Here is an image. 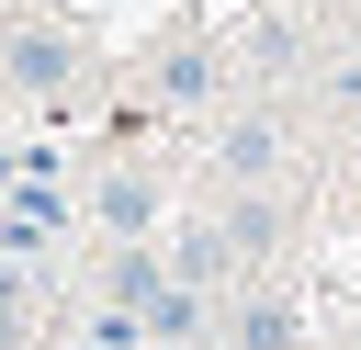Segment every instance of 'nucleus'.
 I'll return each instance as SVG.
<instances>
[{
	"instance_id": "f257e3e1",
	"label": "nucleus",
	"mask_w": 361,
	"mask_h": 350,
	"mask_svg": "<svg viewBox=\"0 0 361 350\" xmlns=\"http://www.w3.org/2000/svg\"><path fill=\"white\" fill-rule=\"evenodd\" d=\"M0 79H11L23 102H56V90L79 79V56H68V34H45V23H11V34H0Z\"/></svg>"
},
{
	"instance_id": "f03ea898",
	"label": "nucleus",
	"mask_w": 361,
	"mask_h": 350,
	"mask_svg": "<svg viewBox=\"0 0 361 350\" xmlns=\"http://www.w3.org/2000/svg\"><path fill=\"white\" fill-rule=\"evenodd\" d=\"M169 282H180V271H169V260H158V248H135V237H124V248H113V260H102V294H124V305H158V294H169Z\"/></svg>"
},
{
	"instance_id": "7ed1b4c3",
	"label": "nucleus",
	"mask_w": 361,
	"mask_h": 350,
	"mask_svg": "<svg viewBox=\"0 0 361 350\" xmlns=\"http://www.w3.org/2000/svg\"><path fill=\"white\" fill-rule=\"evenodd\" d=\"M214 158H226V181H271V169H282V124H259V113H248V124H226V147H214Z\"/></svg>"
},
{
	"instance_id": "20e7f679",
	"label": "nucleus",
	"mask_w": 361,
	"mask_h": 350,
	"mask_svg": "<svg viewBox=\"0 0 361 350\" xmlns=\"http://www.w3.org/2000/svg\"><path fill=\"white\" fill-rule=\"evenodd\" d=\"M102 226H113V237H147V226H158V181L113 169V181H102Z\"/></svg>"
},
{
	"instance_id": "39448f33",
	"label": "nucleus",
	"mask_w": 361,
	"mask_h": 350,
	"mask_svg": "<svg viewBox=\"0 0 361 350\" xmlns=\"http://www.w3.org/2000/svg\"><path fill=\"white\" fill-rule=\"evenodd\" d=\"M56 226H68V203H56V192H45V169H34V192H23L11 215H0V248H45Z\"/></svg>"
},
{
	"instance_id": "423d86ee",
	"label": "nucleus",
	"mask_w": 361,
	"mask_h": 350,
	"mask_svg": "<svg viewBox=\"0 0 361 350\" xmlns=\"http://www.w3.org/2000/svg\"><path fill=\"white\" fill-rule=\"evenodd\" d=\"M147 327H158L169 350H192V339H203V282H169V294L147 305Z\"/></svg>"
},
{
	"instance_id": "0eeeda50",
	"label": "nucleus",
	"mask_w": 361,
	"mask_h": 350,
	"mask_svg": "<svg viewBox=\"0 0 361 350\" xmlns=\"http://www.w3.org/2000/svg\"><path fill=\"white\" fill-rule=\"evenodd\" d=\"M158 102H169V113L214 102V56H203V45H192V56H169V68H158Z\"/></svg>"
},
{
	"instance_id": "6e6552de",
	"label": "nucleus",
	"mask_w": 361,
	"mask_h": 350,
	"mask_svg": "<svg viewBox=\"0 0 361 350\" xmlns=\"http://www.w3.org/2000/svg\"><path fill=\"white\" fill-rule=\"evenodd\" d=\"M237 350H293V316H282V305H248V316H237Z\"/></svg>"
},
{
	"instance_id": "1a4fd4ad",
	"label": "nucleus",
	"mask_w": 361,
	"mask_h": 350,
	"mask_svg": "<svg viewBox=\"0 0 361 350\" xmlns=\"http://www.w3.org/2000/svg\"><path fill=\"white\" fill-rule=\"evenodd\" d=\"M0 350H34V305H23V271H0Z\"/></svg>"
},
{
	"instance_id": "9d476101",
	"label": "nucleus",
	"mask_w": 361,
	"mask_h": 350,
	"mask_svg": "<svg viewBox=\"0 0 361 350\" xmlns=\"http://www.w3.org/2000/svg\"><path fill=\"white\" fill-rule=\"evenodd\" d=\"M338 102H350V113H361V56H350V68H338Z\"/></svg>"
},
{
	"instance_id": "9b49d317",
	"label": "nucleus",
	"mask_w": 361,
	"mask_h": 350,
	"mask_svg": "<svg viewBox=\"0 0 361 350\" xmlns=\"http://www.w3.org/2000/svg\"><path fill=\"white\" fill-rule=\"evenodd\" d=\"M68 350H90V339H68Z\"/></svg>"
}]
</instances>
